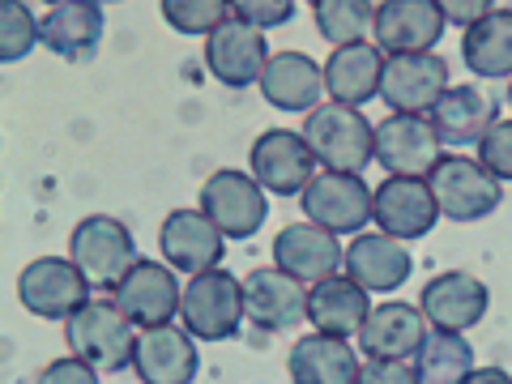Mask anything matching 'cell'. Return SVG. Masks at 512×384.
Masks as SVG:
<instances>
[{"label":"cell","mask_w":512,"mask_h":384,"mask_svg":"<svg viewBox=\"0 0 512 384\" xmlns=\"http://www.w3.org/2000/svg\"><path fill=\"white\" fill-rule=\"evenodd\" d=\"M64 338H69V350L82 355L94 372H124L133 367V350H137V338H133V320L124 316V308L116 299H90L82 312H73L64 320Z\"/></svg>","instance_id":"cell-1"},{"label":"cell","mask_w":512,"mask_h":384,"mask_svg":"<svg viewBox=\"0 0 512 384\" xmlns=\"http://www.w3.org/2000/svg\"><path fill=\"white\" fill-rule=\"evenodd\" d=\"M303 137L320 167L329 171H363L376 158V128L367 124L359 107L320 103L303 120Z\"/></svg>","instance_id":"cell-2"},{"label":"cell","mask_w":512,"mask_h":384,"mask_svg":"<svg viewBox=\"0 0 512 384\" xmlns=\"http://www.w3.org/2000/svg\"><path fill=\"white\" fill-rule=\"evenodd\" d=\"M184 329L201 342H227L239 333V325L248 320L244 312V282L235 274H222V269H205V274H192L184 303H180Z\"/></svg>","instance_id":"cell-3"},{"label":"cell","mask_w":512,"mask_h":384,"mask_svg":"<svg viewBox=\"0 0 512 384\" xmlns=\"http://www.w3.org/2000/svg\"><path fill=\"white\" fill-rule=\"evenodd\" d=\"M427 184L436 192L440 214L453 222H478L504 201V180H495L483 163L461 154H440V163L427 171Z\"/></svg>","instance_id":"cell-4"},{"label":"cell","mask_w":512,"mask_h":384,"mask_svg":"<svg viewBox=\"0 0 512 384\" xmlns=\"http://www.w3.org/2000/svg\"><path fill=\"white\" fill-rule=\"evenodd\" d=\"M90 278L73 256H39L18 278V299L30 316L39 320H69L90 303Z\"/></svg>","instance_id":"cell-5"},{"label":"cell","mask_w":512,"mask_h":384,"mask_svg":"<svg viewBox=\"0 0 512 384\" xmlns=\"http://www.w3.org/2000/svg\"><path fill=\"white\" fill-rule=\"evenodd\" d=\"M303 197V214L316 227L333 235H359L372 222V188L363 184L359 171H316Z\"/></svg>","instance_id":"cell-6"},{"label":"cell","mask_w":512,"mask_h":384,"mask_svg":"<svg viewBox=\"0 0 512 384\" xmlns=\"http://www.w3.org/2000/svg\"><path fill=\"white\" fill-rule=\"evenodd\" d=\"M69 256L82 265V274L99 286V291H116L120 278L137 261V248H133V235H128V227L120 218L90 214V218H82L73 227Z\"/></svg>","instance_id":"cell-7"},{"label":"cell","mask_w":512,"mask_h":384,"mask_svg":"<svg viewBox=\"0 0 512 384\" xmlns=\"http://www.w3.org/2000/svg\"><path fill=\"white\" fill-rule=\"evenodd\" d=\"M201 210L214 218V227L227 239H252L265 227L269 205H265V188L256 184V175L222 167L201 184Z\"/></svg>","instance_id":"cell-8"},{"label":"cell","mask_w":512,"mask_h":384,"mask_svg":"<svg viewBox=\"0 0 512 384\" xmlns=\"http://www.w3.org/2000/svg\"><path fill=\"white\" fill-rule=\"evenodd\" d=\"M248 167L265 192H274V197H295V192L308 188V180L316 175V154H312L303 133L269 128V133H261L252 141Z\"/></svg>","instance_id":"cell-9"},{"label":"cell","mask_w":512,"mask_h":384,"mask_svg":"<svg viewBox=\"0 0 512 384\" xmlns=\"http://www.w3.org/2000/svg\"><path fill=\"white\" fill-rule=\"evenodd\" d=\"M372 218L393 239H423L440 218V205L427 175H389L372 192Z\"/></svg>","instance_id":"cell-10"},{"label":"cell","mask_w":512,"mask_h":384,"mask_svg":"<svg viewBox=\"0 0 512 384\" xmlns=\"http://www.w3.org/2000/svg\"><path fill=\"white\" fill-rule=\"evenodd\" d=\"M448 90V64L436 52H402L384 60L380 73V99L393 111H410V116H427Z\"/></svg>","instance_id":"cell-11"},{"label":"cell","mask_w":512,"mask_h":384,"mask_svg":"<svg viewBox=\"0 0 512 384\" xmlns=\"http://www.w3.org/2000/svg\"><path fill=\"white\" fill-rule=\"evenodd\" d=\"M265 60H269V47H265L261 26H252L244 18H227L218 30L205 35V69L231 90L261 82Z\"/></svg>","instance_id":"cell-12"},{"label":"cell","mask_w":512,"mask_h":384,"mask_svg":"<svg viewBox=\"0 0 512 384\" xmlns=\"http://www.w3.org/2000/svg\"><path fill=\"white\" fill-rule=\"evenodd\" d=\"M444 141L436 137L431 116H410L393 111L389 120L376 124V163L389 175H427L440 163Z\"/></svg>","instance_id":"cell-13"},{"label":"cell","mask_w":512,"mask_h":384,"mask_svg":"<svg viewBox=\"0 0 512 384\" xmlns=\"http://www.w3.org/2000/svg\"><path fill=\"white\" fill-rule=\"evenodd\" d=\"M244 312L256 329L282 333L295 329L308 316V282H299L286 269H252L244 278Z\"/></svg>","instance_id":"cell-14"},{"label":"cell","mask_w":512,"mask_h":384,"mask_svg":"<svg viewBox=\"0 0 512 384\" xmlns=\"http://www.w3.org/2000/svg\"><path fill=\"white\" fill-rule=\"evenodd\" d=\"M116 303L137 329H150V325H171V316L180 312V303H184V291H180V282H175L171 265L141 261L137 256L133 269H128L116 286Z\"/></svg>","instance_id":"cell-15"},{"label":"cell","mask_w":512,"mask_h":384,"mask_svg":"<svg viewBox=\"0 0 512 384\" xmlns=\"http://www.w3.org/2000/svg\"><path fill=\"white\" fill-rule=\"evenodd\" d=\"M222 235L205 210H171L158 227V248L175 274H205L222 261Z\"/></svg>","instance_id":"cell-16"},{"label":"cell","mask_w":512,"mask_h":384,"mask_svg":"<svg viewBox=\"0 0 512 384\" xmlns=\"http://www.w3.org/2000/svg\"><path fill=\"white\" fill-rule=\"evenodd\" d=\"M372 39L380 52H431L444 39V13L436 0H384L376 9Z\"/></svg>","instance_id":"cell-17"},{"label":"cell","mask_w":512,"mask_h":384,"mask_svg":"<svg viewBox=\"0 0 512 384\" xmlns=\"http://www.w3.org/2000/svg\"><path fill=\"white\" fill-rule=\"evenodd\" d=\"M487 286L478 282L474 274H461V269H448V274L431 278L419 295V308L427 316V325L448 329V333H466L474 329L478 320L487 316Z\"/></svg>","instance_id":"cell-18"},{"label":"cell","mask_w":512,"mask_h":384,"mask_svg":"<svg viewBox=\"0 0 512 384\" xmlns=\"http://www.w3.org/2000/svg\"><path fill=\"white\" fill-rule=\"evenodd\" d=\"M197 346L188 329L175 325H150L137 333L133 350V372L146 384H188L197 380Z\"/></svg>","instance_id":"cell-19"},{"label":"cell","mask_w":512,"mask_h":384,"mask_svg":"<svg viewBox=\"0 0 512 384\" xmlns=\"http://www.w3.org/2000/svg\"><path fill=\"white\" fill-rule=\"evenodd\" d=\"M346 274L355 278L367 295H389L397 291L406 278H410V269H414V256L406 248V239H393V235H355L350 239V248H346Z\"/></svg>","instance_id":"cell-20"},{"label":"cell","mask_w":512,"mask_h":384,"mask_svg":"<svg viewBox=\"0 0 512 384\" xmlns=\"http://www.w3.org/2000/svg\"><path fill=\"white\" fill-rule=\"evenodd\" d=\"M274 265L295 274L299 282H320V278L338 274L342 244H338V235L316 227V222H291L274 239Z\"/></svg>","instance_id":"cell-21"},{"label":"cell","mask_w":512,"mask_h":384,"mask_svg":"<svg viewBox=\"0 0 512 384\" xmlns=\"http://www.w3.org/2000/svg\"><path fill=\"white\" fill-rule=\"evenodd\" d=\"M103 43V5L99 0H64L52 5L43 18V47L56 52L69 64H86L94 60Z\"/></svg>","instance_id":"cell-22"},{"label":"cell","mask_w":512,"mask_h":384,"mask_svg":"<svg viewBox=\"0 0 512 384\" xmlns=\"http://www.w3.org/2000/svg\"><path fill=\"white\" fill-rule=\"evenodd\" d=\"M427 338V316L414 303H380V308L367 312L359 342L367 359H414V350Z\"/></svg>","instance_id":"cell-23"},{"label":"cell","mask_w":512,"mask_h":384,"mask_svg":"<svg viewBox=\"0 0 512 384\" xmlns=\"http://www.w3.org/2000/svg\"><path fill=\"white\" fill-rule=\"evenodd\" d=\"M261 94L278 111H303L308 116L312 107H320V94H325V69L303 52H274L265 60Z\"/></svg>","instance_id":"cell-24"},{"label":"cell","mask_w":512,"mask_h":384,"mask_svg":"<svg viewBox=\"0 0 512 384\" xmlns=\"http://www.w3.org/2000/svg\"><path fill=\"white\" fill-rule=\"evenodd\" d=\"M367 312H372L367 291L350 274H329V278L312 282V291H308L312 329L333 333V338H355V333L363 329Z\"/></svg>","instance_id":"cell-25"},{"label":"cell","mask_w":512,"mask_h":384,"mask_svg":"<svg viewBox=\"0 0 512 384\" xmlns=\"http://www.w3.org/2000/svg\"><path fill=\"white\" fill-rule=\"evenodd\" d=\"M286 372L295 384H359V359L355 350L346 346V338H333V333H308L291 346L286 355Z\"/></svg>","instance_id":"cell-26"},{"label":"cell","mask_w":512,"mask_h":384,"mask_svg":"<svg viewBox=\"0 0 512 384\" xmlns=\"http://www.w3.org/2000/svg\"><path fill=\"white\" fill-rule=\"evenodd\" d=\"M380 73H384V52L376 43H346L333 47V56L325 64V90L333 94V103L359 107L372 103L380 94Z\"/></svg>","instance_id":"cell-27"},{"label":"cell","mask_w":512,"mask_h":384,"mask_svg":"<svg viewBox=\"0 0 512 384\" xmlns=\"http://www.w3.org/2000/svg\"><path fill=\"white\" fill-rule=\"evenodd\" d=\"M427 116L444 146H478L495 124V99H487L478 86H448Z\"/></svg>","instance_id":"cell-28"},{"label":"cell","mask_w":512,"mask_h":384,"mask_svg":"<svg viewBox=\"0 0 512 384\" xmlns=\"http://www.w3.org/2000/svg\"><path fill=\"white\" fill-rule=\"evenodd\" d=\"M461 60L474 77H512V9H491L461 35Z\"/></svg>","instance_id":"cell-29"},{"label":"cell","mask_w":512,"mask_h":384,"mask_svg":"<svg viewBox=\"0 0 512 384\" xmlns=\"http://www.w3.org/2000/svg\"><path fill=\"white\" fill-rule=\"evenodd\" d=\"M414 367H419V380L461 384L474 372V355H470V346L461 342V333L436 329V333H427V338L419 342V350H414Z\"/></svg>","instance_id":"cell-30"},{"label":"cell","mask_w":512,"mask_h":384,"mask_svg":"<svg viewBox=\"0 0 512 384\" xmlns=\"http://www.w3.org/2000/svg\"><path fill=\"white\" fill-rule=\"evenodd\" d=\"M312 13H316L320 39L333 47L372 39V26H376L372 0H312Z\"/></svg>","instance_id":"cell-31"},{"label":"cell","mask_w":512,"mask_h":384,"mask_svg":"<svg viewBox=\"0 0 512 384\" xmlns=\"http://www.w3.org/2000/svg\"><path fill=\"white\" fill-rule=\"evenodd\" d=\"M158 9H163V22L175 35L192 39H205L231 18V0H158Z\"/></svg>","instance_id":"cell-32"},{"label":"cell","mask_w":512,"mask_h":384,"mask_svg":"<svg viewBox=\"0 0 512 384\" xmlns=\"http://www.w3.org/2000/svg\"><path fill=\"white\" fill-rule=\"evenodd\" d=\"M35 43H43V22H35L22 0H0V60L18 64Z\"/></svg>","instance_id":"cell-33"},{"label":"cell","mask_w":512,"mask_h":384,"mask_svg":"<svg viewBox=\"0 0 512 384\" xmlns=\"http://www.w3.org/2000/svg\"><path fill=\"white\" fill-rule=\"evenodd\" d=\"M478 163H483L495 180H512V120H495L487 137L478 141Z\"/></svg>","instance_id":"cell-34"},{"label":"cell","mask_w":512,"mask_h":384,"mask_svg":"<svg viewBox=\"0 0 512 384\" xmlns=\"http://www.w3.org/2000/svg\"><path fill=\"white\" fill-rule=\"evenodd\" d=\"M231 13L261 30H274L295 18V0H231Z\"/></svg>","instance_id":"cell-35"},{"label":"cell","mask_w":512,"mask_h":384,"mask_svg":"<svg viewBox=\"0 0 512 384\" xmlns=\"http://www.w3.org/2000/svg\"><path fill=\"white\" fill-rule=\"evenodd\" d=\"M359 380H367V384H414L419 380V367H414V359H367Z\"/></svg>","instance_id":"cell-36"},{"label":"cell","mask_w":512,"mask_h":384,"mask_svg":"<svg viewBox=\"0 0 512 384\" xmlns=\"http://www.w3.org/2000/svg\"><path fill=\"white\" fill-rule=\"evenodd\" d=\"M43 384H94L99 380V372L82 359V355H73V359H56V363H47L43 367Z\"/></svg>","instance_id":"cell-37"},{"label":"cell","mask_w":512,"mask_h":384,"mask_svg":"<svg viewBox=\"0 0 512 384\" xmlns=\"http://www.w3.org/2000/svg\"><path fill=\"white\" fill-rule=\"evenodd\" d=\"M440 13H444V22H453V26H474L483 13L495 9V0H436Z\"/></svg>","instance_id":"cell-38"},{"label":"cell","mask_w":512,"mask_h":384,"mask_svg":"<svg viewBox=\"0 0 512 384\" xmlns=\"http://www.w3.org/2000/svg\"><path fill=\"white\" fill-rule=\"evenodd\" d=\"M470 384H495V380H508V372H500V367H478V372L466 376Z\"/></svg>","instance_id":"cell-39"},{"label":"cell","mask_w":512,"mask_h":384,"mask_svg":"<svg viewBox=\"0 0 512 384\" xmlns=\"http://www.w3.org/2000/svg\"><path fill=\"white\" fill-rule=\"evenodd\" d=\"M508 103H512V77H508Z\"/></svg>","instance_id":"cell-40"},{"label":"cell","mask_w":512,"mask_h":384,"mask_svg":"<svg viewBox=\"0 0 512 384\" xmlns=\"http://www.w3.org/2000/svg\"><path fill=\"white\" fill-rule=\"evenodd\" d=\"M47 5H64V0H47Z\"/></svg>","instance_id":"cell-41"},{"label":"cell","mask_w":512,"mask_h":384,"mask_svg":"<svg viewBox=\"0 0 512 384\" xmlns=\"http://www.w3.org/2000/svg\"><path fill=\"white\" fill-rule=\"evenodd\" d=\"M99 5H111V0H99Z\"/></svg>","instance_id":"cell-42"}]
</instances>
